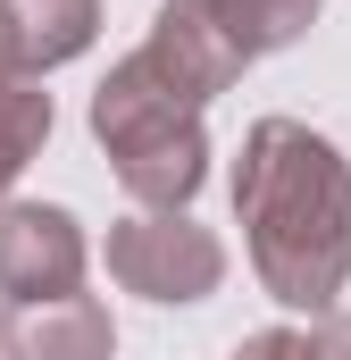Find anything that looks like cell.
Here are the masks:
<instances>
[{"label": "cell", "instance_id": "cell-4", "mask_svg": "<svg viewBox=\"0 0 351 360\" xmlns=\"http://www.w3.org/2000/svg\"><path fill=\"white\" fill-rule=\"evenodd\" d=\"M84 226L59 201H8L0 210V293L8 302H59L84 285Z\"/></svg>", "mask_w": 351, "mask_h": 360}, {"label": "cell", "instance_id": "cell-3", "mask_svg": "<svg viewBox=\"0 0 351 360\" xmlns=\"http://www.w3.org/2000/svg\"><path fill=\"white\" fill-rule=\"evenodd\" d=\"M109 276L143 302H209L226 285V243L192 210H134L109 226Z\"/></svg>", "mask_w": 351, "mask_h": 360}, {"label": "cell", "instance_id": "cell-7", "mask_svg": "<svg viewBox=\"0 0 351 360\" xmlns=\"http://www.w3.org/2000/svg\"><path fill=\"white\" fill-rule=\"evenodd\" d=\"M209 25H218V42L251 68L267 51H284V42H301L310 34V17H318V0H192Z\"/></svg>", "mask_w": 351, "mask_h": 360}, {"label": "cell", "instance_id": "cell-11", "mask_svg": "<svg viewBox=\"0 0 351 360\" xmlns=\"http://www.w3.org/2000/svg\"><path fill=\"white\" fill-rule=\"evenodd\" d=\"M34 151H17V143H0V210H8V184H17V168H25Z\"/></svg>", "mask_w": 351, "mask_h": 360}, {"label": "cell", "instance_id": "cell-10", "mask_svg": "<svg viewBox=\"0 0 351 360\" xmlns=\"http://www.w3.org/2000/svg\"><path fill=\"white\" fill-rule=\"evenodd\" d=\"M310 360H351V319L343 310H326V319L310 327Z\"/></svg>", "mask_w": 351, "mask_h": 360}, {"label": "cell", "instance_id": "cell-1", "mask_svg": "<svg viewBox=\"0 0 351 360\" xmlns=\"http://www.w3.org/2000/svg\"><path fill=\"white\" fill-rule=\"evenodd\" d=\"M234 218L251 276L284 310L326 319L351 276V160L301 117H260L234 160Z\"/></svg>", "mask_w": 351, "mask_h": 360}, {"label": "cell", "instance_id": "cell-6", "mask_svg": "<svg viewBox=\"0 0 351 360\" xmlns=\"http://www.w3.org/2000/svg\"><path fill=\"white\" fill-rule=\"evenodd\" d=\"M92 34H100V0H0V59L34 84L84 59Z\"/></svg>", "mask_w": 351, "mask_h": 360}, {"label": "cell", "instance_id": "cell-2", "mask_svg": "<svg viewBox=\"0 0 351 360\" xmlns=\"http://www.w3.org/2000/svg\"><path fill=\"white\" fill-rule=\"evenodd\" d=\"M201 92L176 76L168 59L143 42L126 51L100 92H92V143L109 151L117 184L143 201V210H184L201 176H209V134H201Z\"/></svg>", "mask_w": 351, "mask_h": 360}, {"label": "cell", "instance_id": "cell-8", "mask_svg": "<svg viewBox=\"0 0 351 360\" xmlns=\"http://www.w3.org/2000/svg\"><path fill=\"white\" fill-rule=\"evenodd\" d=\"M0 143H17V151H42L51 143V92L34 84V76H17L8 59H0Z\"/></svg>", "mask_w": 351, "mask_h": 360}, {"label": "cell", "instance_id": "cell-5", "mask_svg": "<svg viewBox=\"0 0 351 360\" xmlns=\"http://www.w3.org/2000/svg\"><path fill=\"white\" fill-rule=\"evenodd\" d=\"M0 360H117V327L92 293L8 302L0 310Z\"/></svg>", "mask_w": 351, "mask_h": 360}, {"label": "cell", "instance_id": "cell-9", "mask_svg": "<svg viewBox=\"0 0 351 360\" xmlns=\"http://www.w3.org/2000/svg\"><path fill=\"white\" fill-rule=\"evenodd\" d=\"M226 360H310V335H293V327H260V335H243Z\"/></svg>", "mask_w": 351, "mask_h": 360}]
</instances>
